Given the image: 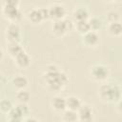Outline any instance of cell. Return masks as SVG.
<instances>
[{"instance_id":"cell-15","label":"cell","mask_w":122,"mask_h":122,"mask_svg":"<svg viewBox=\"0 0 122 122\" xmlns=\"http://www.w3.org/2000/svg\"><path fill=\"white\" fill-rule=\"evenodd\" d=\"M107 31L110 35L113 37H118L122 35V23L120 21L109 23L107 26Z\"/></svg>"},{"instance_id":"cell-10","label":"cell","mask_w":122,"mask_h":122,"mask_svg":"<svg viewBox=\"0 0 122 122\" xmlns=\"http://www.w3.org/2000/svg\"><path fill=\"white\" fill-rule=\"evenodd\" d=\"M14 59V62H15V65L21 69V70H25L27 68L30 67V62H31V58L30 56L25 51H23L21 53H19L16 57L13 58Z\"/></svg>"},{"instance_id":"cell-18","label":"cell","mask_w":122,"mask_h":122,"mask_svg":"<svg viewBox=\"0 0 122 122\" xmlns=\"http://www.w3.org/2000/svg\"><path fill=\"white\" fill-rule=\"evenodd\" d=\"M24 51L23 47L19 44V42H14V43H9L8 45V53L10 54V57L14 58L16 57L19 53H21Z\"/></svg>"},{"instance_id":"cell-8","label":"cell","mask_w":122,"mask_h":122,"mask_svg":"<svg viewBox=\"0 0 122 122\" xmlns=\"http://www.w3.org/2000/svg\"><path fill=\"white\" fill-rule=\"evenodd\" d=\"M79 121L83 122H91L93 120V110L92 107L88 104H82L79 110L77 111Z\"/></svg>"},{"instance_id":"cell-27","label":"cell","mask_w":122,"mask_h":122,"mask_svg":"<svg viewBox=\"0 0 122 122\" xmlns=\"http://www.w3.org/2000/svg\"><path fill=\"white\" fill-rule=\"evenodd\" d=\"M116 110H117V112H118L120 114H122V100H121V99H120V100L117 102Z\"/></svg>"},{"instance_id":"cell-11","label":"cell","mask_w":122,"mask_h":122,"mask_svg":"<svg viewBox=\"0 0 122 122\" xmlns=\"http://www.w3.org/2000/svg\"><path fill=\"white\" fill-rule=\"evenodd\" d=\"M51 106L53 111H55L57 112H63L67 109L66 98H64L62 96H59V95H56L51 99Z\"/></svg>"},{"instance_id":"cell-9","label":"cell","mask_w":122,"mask_h":122,"mask_svg":"<svg viewBox=\"0 0 122 122\" xmlns=\"http://www.w3.org/2000/svg\"><path fill=\"white\" fill-rule=\"evenodd\" d=\"M82 42L86 47H89V48L96 47L99 43V35L97 31L90 30L89 32L83 34Z\"/></svg>"},{"instance_id":"cell-20","label":"cell","mask_w":122,"mask_h":122,"mask_svg":"<svg viewBox=\"0 0 122 122\" xmlns=\"http://www.w3.org/2000/svg\"><path fill=\"white\" fill-rule=\"evenodd\" d=\"M75 30H77V32H79L80 34H85L87 32H89L91 30V26H90V22L89 20H83V21H77L75 22Z\"/></svg>"},{"instance_id":"cell-5","label":"cell","mask_w":122,"mask_h":122,"mask_svg":"<svg viewBox=\"0 0 122 122\" xmlns=\"http://www.w3.org/2000/svg\"><path fill=\"white\" fill-rule=\"evenodd\" d=\"M2 13L4 17L11 23H17L22 18V12L18 7L2 6Z\"/></svg>"},{"instance_id":"cell-6","label":"cell","mask_w":122,"mask_h":122,"mask_svg":"<svg viewBox=\"0 0 122 122\" xmlns=\"http://www.w3.org/2000/svg\"><path fill=\"white\" fill-rule=\"evenodd\" d=\"M21 38V29L17 23H10L6 29V40L8 43L19 42Z\"/></svg>"},{"instance_id":"cell-3","label":"cell","mask_w":122,"mask_h":122,"mask_svg":"<svg viewBox=\"0 0 122 122\" xmlns=\"http://www.w3.org/2000/svg\"><path fill=\"white\" fill-rule=\"evenodd\" d=\"M73 27H75V24L73 25V23L71 20L68 19L57 20V21H53V24L51 26V31L56 37H62L67 32L71 30Z\"/></svg>"},{"instance_id":"cell-2","label":"cell","mask_w":122,"mask_h":122,"mask_svg":"<svg viewBox=\"0 0 122 122\" xmlns=\"http://www.w3.org/2000/svg\"><path fill=\"white\" fill-rule=\"evenodd\" d=\"M99 98L106 103H117L122 96L121 87L113 82H105L98 88Z\"/></svg>"},{"instance_id":"cell-12","label":"cell","mask_w":122,"mask_h":122,"mask_svg":"<svg viewBox=\"0 0 122 122\" xmlns=\"http://www.w3.org/2000/svg\"><path fill=\"white\" fill-rule=\"evenodd\" d=\"M26 17L32 24H40L41 22L44 21V18L42 16L40 9H32V10H29L28 13L26 14Z\"/></svg>"},{"instance_id":"cell-4","label":"cell","mask_w":122,"mask_h":122,"mask_svg":"<svg viewBox=\"0 0 122 122\" xmlns=\"http://www.w3.org/2000/svg\"><path fill=\"white\" fill-rule=\"evenodd\" d=\"M90 74L94 81L97 82H104L107 80L110 74V71L108 67L102 64H95L90 69Z\"/></svg>"},{"instance_id":"cell-17","label":"cell","mask_w":122,"mask_h":122,"mask_svg":"<svg viewBox=\"0 0 122 122\" xmlns=\"http://www.w3.org/2000/svg\"><path fill=\"white\" fill-rule=\"evenodd\" d=\"M8 115H9V120L10 122H20L24 119V116H25L17 106L13 107L10 110V112L8 113Z\"/></svg>"},{"instance_id":"cell-22","label":"cell","mask_w":122,"mask_h":122,"mask_svg":"<svg viewBox=\"0 0 122 122\" xmlns=\"http://www.w3.org/2000/svg\"><path fill=\"white\" fill-rule=\"evenodd\" d=\"M89 22H90V26H91V30H94V31H97L99 30L102 26H103V23L101 21V19L97 18V17H92L89 19Z\"/></svg>"},{"instance_id":"cell-14","label":"cell","mask_w":122,"mask_h":122,"mask_svg":"<svg viewBox=\"0 0 122 122\" xmlns=\"http://www.w3.org/2000/svg\"><path fill=\"white\" fill-rule=\"evenodd\" d=\"M11 83H12V86H13L17 91H20V90H25V89L28 87L29 80H28L27 77H25L24 75L18 74V75H15V76L12 78Z\"/></svg>"},{"instance_id":"cell-29","label":"cell","mask_w":122,"mask_h":122,"mask_svg":"<svg viewBox=\"0 0 122 122\" xmlns=\"http://www.w3.org/2000/svg\"><path fill=\"white\" fill-rule=\"evenodd\" d=\"M106 1H108V2H114V1H117V0H106Z\"/></svg>"},{"instance_id":"cell-28","label":"cell","mask_w":122,"mask_h":122,"mask_svg":"<svg viewBox=\"0 0 122 122\" xmlns=\"http://www.w3.org/2000/svg\"><path fill=\"white\" fill-rule=\"evenodd\" d=\"M26 122H30V121H34V122H38L39 120L37 118H31V117H29V118H26L25 119Z\"/></svg>"},{"instance_id":"cell-25","label":"cell","mask_w":122,"mask_h":122,"mask_svg":"<svg viewBox=\"0 0 122 122\" xmlns=\"http://www.w3.org/2000/svg\"><path fill=\"white\" fill-rule=\"evenodd\" d=\"M20 0H3L2 6H8V7H19Z\"/></svg>"},{"instance_id":"cell-21","label":"cell","mask_w":122,"mask_h":122,"mask_svg":"<svg viewBox=\"0 0 122 122\" xmlns=\"http://www.w3.org/2000/svg\"><path fill=\"white\" fill-rule=\"evenodd\" d=\"M16 99H17V101L19 103H26V104H28V102L30 99V94L27 91H25V90H20L16 93Z\"/></svg>"},{"instance_id":"cell-26","label":"cell","mask_w":122,"mask_h":122,"mask_svg":"<svg viewBox=\"0 0 122 122\" xmlns=\"http://www.w3.org/2000/svg\"><path fill=\"white\" fill-rule=\"evenodd\" d=\"M40 9V11L42 13V16L44 18V20H48L50 19V10H49V8H39Z\"/></svg>"},{"instance_id":"cell-23","label":"cell","mask_w":122,"mask_h":122,"mask_svg":"<svg viewBox=\"0 0 122 122\" xmlns=\"http://www.w3.org/2000/svg\"><path fill=\"white\" fill-rule=\"evenodd\" d=\"M120 19V14L116 10H109L106 14V20L108 23L118 22Z\"/></svg>"},{"instance_id":"cell-19","label":"cell","mask_w":122,"mask_h":122,"mask_svg":"<svg viewBox=\"0 0 122 122\" xmlns=\"http://www.w3.org/2000/svg\"><path fill=\"white\" fill-rule=\"evenodd\" d=\"M62 119H63V121H66V122H75V121L79 120L77 112L69 110V109H66L62 112Z\"/></svg>"},{"instance_id":"cell-1","label":"cell","mask_w":122,"mask_h":122,"mask_svg":"<svg viewBox=\"0 0 122 122\" xmlns=\"http://www.w3.org/2000/svg\"><path fill=\"white\" fill-rule=\"evenodd\" d=\"M42 78L47 86V89L52 92H61L69 82V78L67 74L60 70L51 71H45L42 75Z\"/></svg>"},{"instance_id":"cell-24","label":"cell","mask_w":122,"mask_h":122,"mask_svg":"<svg viewBox=\"0 0 122 122\" xmlns=\"http://www.w3.org/2000/svg\"><path fill=\"white\" fill-rule=\"evenodd\" d=\"M12 108H13L12 103H11V101L9 100V99H3V100L0 102V110H1V112H4V113H9Z\"/></svg>"},{"instance_id":"cell-7","label":"cell","mask_w":122,"mask_h":122,"mask_svg":"<svg viewBox=\"0 0 122 122\" xmlns=\"http://www.w3.org/2000/svg\"><path fill=\"white\" fill-rule=\"evenodd\" d=\"M50 10V19L53 21L62 20L66 16V8L62 4H53L49 7Z\"/></svg>"},{"instance_id":"cell-16","label":"cell","mask_w":122,"mask_h":122,"mask_svg":"<svg viewBox=\"0 0 122 122\" xmlns=\"http://www.w3.org/2000/svg\"><path fill=\"white\" fill-rule=\"evenodd\" d=\"M66 105H67V109L77 112L79 110V108L81 107L82 102L78 97H76L74 95H70V96L66 97Z\"/></svg>"},{"instance_id":"cell-13","label":"cell","mask_w":122,"mask_h":122,"mask_svg":"<svg viewBox=\"0 0 122 122\" xmlns=\"http://www.w3.org/2000/svg\"><path fill=\"white\" fill-rule=\"evenodd\" d=\"M72 18L75 22L83 21V20H89L90 19V12L86 8L79 7L72 11Z\"/></svg>"}]
</instances>
